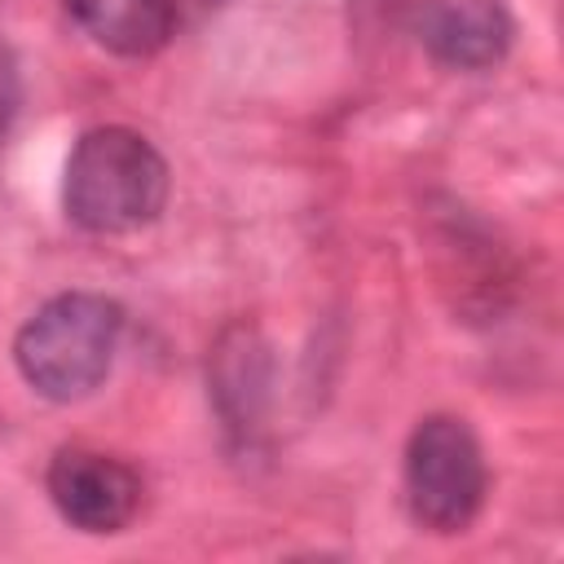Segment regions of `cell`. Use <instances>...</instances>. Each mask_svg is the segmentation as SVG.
Segmentation results:
<instances>
[{"mask_svg":"<svg viewBox=\"0 0 564 564\" xmlns=\"http://www.w3.org/2000/svg\"><path fill=\"white\" fill-rule=\"evenodd\" d=\"M62 203L66 216L88 234H132L163 212L167 163L132 128H93L66 159Z\"/></svg>","mask_w":564,"mask_h":564,"instance_id":"1","label":"cell"},{"mask_svg":"<svg viewBox=\"0 0 564 564\" xmlns=\"http://www.w3.org/2000/svg\"><path fill=\"white\" fill-rule=\"evenodd\" d=\"M119 335L123 308L115 300L93 291H66L22 322L13 339V361L40 397L79 401L110 375Z\"/></svg>","mask_w":564,"mask_h":564,"instance_id":"2","label":"cell"},{"mask_svg":"<svg viewBox=\"0 0 564 564\" xmlns=\"http://www.w3.org/2000/svg\"><path fill=\"white\" fill-rule=\"evenodd\" d=\"M485 454L476 432L454 414L423 419L405 441V502L432 533H458L485 502Z\"/></svg>","mask_w":564,"mask_h":564,"instance_id":"3","label":"cell"},{"mask_svg":"<svg viewBox=\"0 0 564 564\" xmlns=\"http://www.w3.org/2000/svg\"><path fill=\"white\" fill-rule=\"evenodd\" d=\"M48 498L57 516L84 533H119L141 507V476L101 449H57L48 463Z\"/></svg>","mask_w":564,"mask_h":564,"instance_id":"4","label":"cell"},{"mask_svg":"<svg viewBox=\"0 0 564 564\" xmlns=\"http://www.w3.org/2000/svg\"><path fill=\"white\" fill-rule=\"evenodd\" d=\"M423 44L454 70H485L502 62L511 44V18L498 0H432L423 18Z\"/></svg>","mask_w":564,"mask_h":564,"instance_id":"5","label":"cell"},{"mask_svg":"<svg viewBox=\"0 0 564 564\" xmlns=\"http://www.w3.org/2000/svg\"><path fill=\"white\" fill-rule=\"evenodd\" d=\"M66 13L119 57H150L176 31V0H66Z\"/></svg>","mask_w":564,"mask_h":564,"instance_id":"6","label":"cell"},{"mask_svg":"<svg viewBox=\"0 0 564 564\" xmlns=\"http://www.w3.org/2000/svg\"><path fill=\"white\" fill-rule=\"evenodd\" d=\"M13 106H18V70H13L9 48L0 44V137H4L9 119H13Z\"/></svg>","mask_w":564,"mask_h":564,"instance_id":"7","label":"cell"},{"mask_svg":"<svg viewBox=\"0 0 564 564\" xmlns=\"http://www.w3.org/2000/svg\"><path fill=\"white\" fill-rule=\"evenodd\" d=\"M383 4H392V0H357V9H383Z\"/></svg>","mask_w":564,"mask_h":564,"instance_id":"8","label":"cell"}]
</instances>
